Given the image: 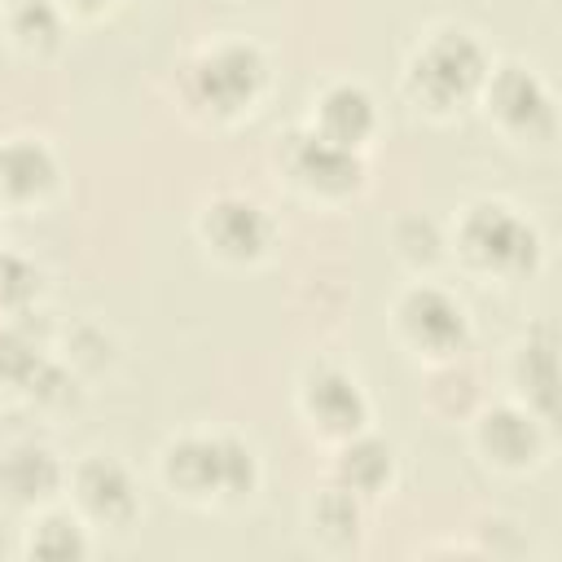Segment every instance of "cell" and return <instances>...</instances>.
Returning a JSON list of instances; mask_svg holds the SVG:
<instances>
[{
    "label": "cell",
    "mask_w": 562,
    "mask_h": 562,
    "mask_svg": "<svg viewBox=\"0 0 562 562\" xmlns=\"http://www.w3.org/2000/svg\"><path fill=\"white\" fill-rule=\"evenodd\" d=\"M35 285H40V277L18 255L0 250V303L4 307H22L26 299H35Z\"/></svg>",
    "instance_id": "obj_21"
},
{
    "label": "cell",
    "mask_w": 562,
    "mask_h": 562,
    "mask_svg": "<svg viewBox=\"0 0 562 562\" xmlns=\"http://www.w3.org/2000/svg\"><path fill=\"white\" fill-rule=\"evenodd\" d=\"M461 255L483 268V272H501V277H518L531 272L540 259V237L536 228L514 215L505 202H479L465 211L461 233H457Z\"/></svg>",
    "instance_id": "obj_3"
},
{
    "label": "cell",
    "mask_w": 562,
    "mask_h": 562,
    "mask_svg": "<svg viewBox=\"0 0 562 562\" xmlns=\"http://www.w3.org/2000/svg\"><path fill=\"white\" fill-rule=\"evenodd\" d=\"M75 496L79 505L105 522V527H123L132 522L136 514V487H132V474L110 461V457H88L79 470H75Z\"/></svg>",
    "instance_id": "obj_9"
},
{
    "label": "cell",
    "mask_w": 562,
    "mask_h": 562,
    "mask_svg": "<svg viewBox=\"0 0 562 562\" xmlns=\"http://www.w3.org/2000/svg\"><path fill=\"white\" fill-rule=\"evenodd\" d=\"M303 408L329 435H356L364 426V413H369L356 378H347L334 364H321L303 378Z\"/></svg>",
    "instance_id": "obj_8"
},
{
    "label": "cell",
    "mask_w": 562,
    "mask_h": 562,
    "mask_svg": "<svg viewBox=\"0 0 562 562\" xmlns=\"http://www.w3.org/2000/svg\"><path fill=\"white\" fill-rule=\"evenodd\" d=\"M57 483H61V465L48 448L18 443L0 457V496L13 505H35V501L53 496Z\"/></svg>",
    "instance_id": "obj_13"
},
{
    "label": "cell",
    "mask_w": 562,
    "mask_h": 562,
    "mask_svg": "<svg viewBox=\"0 0 562 562\" xmlns=\"http://www.w3.org/2000/svg\"><path fill=\"white\" fill-rule=\"evenodd\" d=\"M162 479L184 496H241L255 487V457L233 435H189L167 448Z\"/></svg>",
    "instance_id": "obj_2"
},
{
    "label": "cell",
    "mask_w": 562,
    "mask_h": 562,
    "mask_svg": "<svg viewBox=\"0 0 562 562\" xmlns=\"http://www.w3.org/2000/svg\"><path fill=\"white\" fill-rule=\"evenodd\" d=\"M312 514H316V531H321V536H329V540H351V536H356L360 514H356L351 487H329V492H321Z\"/></svg>",
    "instance_id": "obj_19"
},
{
    "label": "cell",
    "mask_w": 562,
    "mask_h": 562,
    "mask_svg": "<svg viewBox=\"0 0 562 562\" xmlns=\"http://www.w3.org/2000/svg\"><path fill=\"white\" fill-rule=\"evenodd\" d=\"M395 246H400L413 263H430V259L439 255V228H435L430 220L413 215V220H404V224L395 228Z\"/></svg>",
    "instance_id": "obj_20"
},
{
    "label": "cell",
    "mask_w": 562,
    "mask_h": 562,
    "mask_svg": "<svg viewBox=\"0 0 562 562\" xmlns=\"http://www.w3.org/2000/svg\"><path fill=\"white\" fill-rule=\"evenodd\" d=\"M263 79H268V66H263L259 48L255 44H241V40L215 44V48H206L193 61V97L211 114H237V110H246L259 97Z\"/></svg>",
    "instance_id": "obj_4"
},
{
    "label": "cell",
    "mask_w": 562,
    "mask_h": 562,
    "mask_svg": "<svg viewBox=\"0 0 562 562\" xmlns=\"http://www.w3.org/2000/svg\"><path fill=\"white\" fill-rule=\"evenodd\" d=\"M26 549H31L35 558H83V553H88V540H83L79 522H70L66 514H48V518H40V527L31 531Z\"/></svg>",
    "instance_id": "obj_18"
},
{
    "label": "cell",
    "mask_w": 562,
    "mask_h": 562,
    "mask_svg": "<svg viewBox=\"0 0 562 562\" xmlns=\"http://www.w3.org/2000/svg\"><path fill=\"white\" fill-rule=\"evenodd\" d=\"M483 88H487V114L505 132L527 136V140H536V136L544 140L553 132V97L531 70H522V66H501L496 75L487 70Z\"/></svg>",
    "instance_id": "obj_5"
},
{
    "label": "cell",
    "mask_w": 562,
    "mask_h": 562,
    "mask_svg": "<svg viewBox=\"0 0 562 562\" xmlns=\"http://www.w3.org/2000/svg\"><path fill=\"white\" fill-rule=\"evenodd\" d=\"M514 373H518L522 395L540 408V417H553V408H558V364H553V334L549 329H536V338L522 342V351L514 360Z\"/></svg>",
    "instance_id": "obj_15"
},
{
    "label": "cell",
    "mask_w": 562,
    "mask_h": 562,
    "mask_svg": "<svg viewBox=\"0 0 562 562\" xmlns=\"http://www.w3.org/2000/svg\"><path fill=\"white\" fill-rule=\"evenodd\" d=\"M540 422L531 413H518V408H492L483 413L479 422V448L487 452V461L496 465H531L540 457Z\"/></svg>",
    "instance_id": "obj_11"
},
{
    "label": "cell",
    "mask_w": 562,
    "mask_h": 562,
    "mask_svg": "<svg viewBox=\"0 0 562 562\" xmlns=\"http://www.w3.org/2000/svg\"><path fill=\"white\" fill-rule=\"evenodd\" d=\"M9 26H13L22 48L44 53L61 35V13L53 0H9Z\"/></svg>",
    "instance_id": "obj_17"
},
{
    "label": "cell",
    "mask_w": 562,
    "mask_h": 562,
    "mask_svg": "<svg viewBox=\"0 0 562 562\" xmlns=\"http://www.w3.org/2000/svg\"><path fill=\"white\" fill-rule=\"evenodd\" d=\"M66 4H75V9H79V13H92V9H101V4H105V0H66Z\"/></svg>",
    "instance_id": "obj_22"
},
{
    "label": "cell",
    "mask_w": 562,
    "mask_h": 562,
    "mask_svg": "<svg viewBox=\"0 0 562 562\" xmlns=\"http://www.w3.org/2000/svg\"><path fill=\"white\" fill-rule=\"evenodd\" d=\"M487 79V57L470 31H435L408 61V92L426 110L465 105Z\"/></svg>",
    "instance_id": "obj_1"
},
{
    "label": "cell",
    "mask_w": 562,
    "mask_h": 562,
    "mask_svg": "<svg viewBox=\"0 0 562 562\" xmlns=\"http://www.w3.org/2000/svg\"><path fill=\"white\" fill-rule=\"evenodd\" d=\"M373 123H378L373 97L356 83H334L316 105V136H325L334 145H347V149L364 145Z\"/></svg>",
    "instance_id": "obj_12"
},
{
    "label": "cell",
    "mask_w": 562,
    "mask_h": 562,
    "mask_svg": "<svg viewBox=\"0 0 562 562\" xmlns=\"http://www.w3.org/2000/svg\"><path fill=\"white\" fill-rule=\"evenodd\" d=\"M395 316H400L404 338H408L413 347L435 351V356H448V351H457V347L465 342V312H461V303L448 299V294L435 290V285L408 290V294L400 299Z\"/></svg>",
    "instance_id": "obj_6"
},
{
    "label": "cell",
    "mask_w": 562,
    "mask_h": 562,
    "mask_svg": "<svg viewBox=\"0 0 562 562\" xmlns=\"http://www.w3.org/2000/svg\"><path fill=\"white\" fill-rule=\"evenodd\" d=\"M57 180V162L40 140H9L0 145V193L9 198H40Z\"/></svg>",
    "instance_id": "obj_14"
},
{
    "label": "cell",
    "mask_w": 562,
    "mask_h": 562,
    "mask_svg": "<svg viewBox=\"0 0 562 562\" xmlns=\"http://www.w3.org/2000/svg\"><path fill=\"white\" fill-rule=\"evenodd\" d=\"M338 479L351 492H378L391 479V448L382 439H351L338 457Z\"/></svg>",
    "instance_id": "obj_16"
},
{
    "label": "cell",
    "mask_w": 562,
    "mask_h": 562,
    "mask_svg": "<svg viewBox=\"0 0 562 562\" xmlns=\"http://www.w3.org/2000/svg\"><path fill=\"white\" fill-rule=\"evenodd\" d=\"M290 171L312 193H347L360 184V158L347 145H334L325 136H299L290 149Z\"/></svg>",
    "instance_id": "obj_10"
},
{
    "label": "cell",
    "mask_w": 562,
    "mask_h": 562,
    "mask_svg": "<svg viewBox=\"0 0 562 562\" xmlns=\"http://www.w3.org/2000/svg\"><path fill=\"white\" fill-rule=\"evenodd\" d=\"M202 237L211 241L215 255L246 263V259H259L268 250L272 224L259 211V202H250V198H215L202 215Z\"/></svg>",
    "instance_id": "obj_7"
}]
</instances>
